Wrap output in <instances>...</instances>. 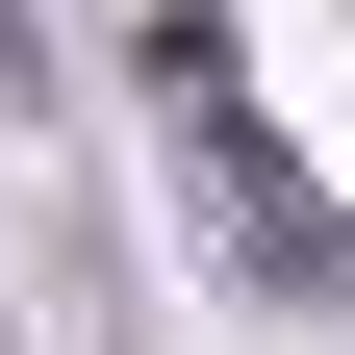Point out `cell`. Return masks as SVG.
Listing matches in <instances>:
<instances>
[{
	"label": "cell",
	"instance_id": "6da1fadb",
	"mask_svg": "<svg viewBox=\"0 0 355 355\" xmlns=\"http://www.w3.org/2000/svg\"><path fill=\"white\" fill-rule=\"evenodd\" d=\"M153 153H178V203H203V254H229L254 304H330V279H355L330 178L279 153V102L229 76V26H153Z\"/></svg>",
	"mask_w": 355,
	"mask_h": 355
}]
</instances>
